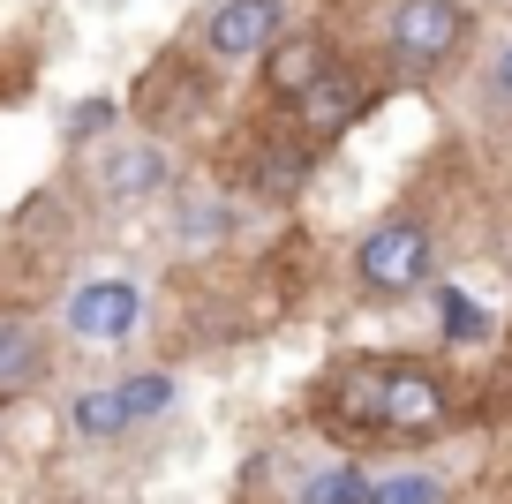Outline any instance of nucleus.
I'll return each instance as SVG.
<instances>
[{"label": "nucleus", "mask_w": 512, "mask_h": 504, "mask_svg": "<svg viewBox=\"0 0 512 504\" xmlns=\"http://www.w3.org/2000/svg\"><path fill=\"white\" fill-rule=\"evenodd\" d=\"M332 76V46L324 38H302V31H287L272 53H264V83H272V98L279 106H302L317 83Z\"/></svg>", "instance_id": "7"}, {"label": "nucleus", "mask_w": 512, "mask_h": 504, "mask_svg": "<svg viewBox=\"0 0 512 504\" xmlns=\"http://www.w3.org/2000/svg\"><path fill=\"white\" fill-rule=\"evenodd\" d=\"M369 98H377V83H362L354 68H339V61H332V76H324L317 91L302 98V106H287V113H294V128H302V143L317 151V143H332L339 128H354V121H362V106H369Z\"/></svg>", "instance_id": "5"}, {"label": "nucleus", "mask_w": 512, "mask_h": 504, "mask_svg": "<svg viewBox=\"0 0 512 504\" xmlns=\"http://www.w3.org/2000/svg\"><path fill=\"white\" fill-rule=\"evenodd\" d=\"M68 422H76V437H91V444H113V437H128V407H121V384H98V392H83L76 407H68Z\"/></svg>", "instance_id": "10"}, {"label": "nucleus", "mask_w": 512, "mask_h": 504, "mask_svg": "<svg viewBox=\"0 0 512 504\" xmlns=\"http://www.w3.org/2000/svg\"><path fill=\"white\" fill-rule=\"evenodd\" d=\"M482 83H490V98H497V106L512 113V38H505V46L490 53V76H482Z\"/></svg>", "instance_id": "15"}, {"label": "nucleus", "mask_w": 512, "mask_h": 504, "mask_svg": "<svg viewBox=\"0 0 512 504\" xmlns=\"http://www.w3.org/2000/svg\"><path fill=\"white\" fill-rule=\"evenodd\" d=\"M46 369V339H38L23 316H0V392H16Z\"/></svg>", "instance_id": "9"}, {"label": "nucleus", "mask_w": 512, "mask_h": 504, "mask_svg": "<svg viewBox=\"0 0 512 504\" xmlns=\"http://www.w3.org/2000/svg\"><path fill=\"white\" fill-rule=\"evenodd\" d=\"M121 407H128V422H159V414L174 407V377H166V369L121 377Z\"/></svg>", "instance_id": "12"}, {"label": "nucleus", "mask_w": 512, "mask_h": 504, "mask_svg": "<svg viewBox=\"0 0 512 504\" xmlns=\"http://www.w3.org/2000/svg\"><path fill=\"white\" fill-rule=\"evenodd\" d=\"M369 504H445V489H437V474H384V482H369Z\"/></svg>", "instance_id": "14"}, {"label": "nucleus", "mask_w": 512, "mask_h": 504, "mask_svg": "<svg viewBox=\"0 0 512 504\" xmlns=\"http://www.w3.org/2000/svg\"><path fill=\"white\" fill-rule=\"evenodd\" d=\"M166 189V151L159 143H121V151L106 158V196H121V204H136V196Z\"/></svg>", "instance_id": "8"}, {"label": "nucleus", "mask_w": 512, "mask_h": 504, "mask_svg": "<svg viewBox=\"0 0 512 504\" xmlns=\"http://www.w3.org/2000/svg\"><path fill=\"white\" fill-rule=\"evenodd\" d=\"M136 316H144V294L128 279H91L68 294V331L76 339H91V347H113V339H128L136 331Z\"/></svg>", "instance_id": "6"}, {"label": "nucleus", "mask_w": 512, "mask_h": 504, "mask_svg": "<svg viewBox=\"0 0 512 504\" xmlns=\"http://www.w3.org/2000/svg\"><path fill=\"white\" fill-rule=\"evenodd\" d=\"M287 38V0H219L204 16V46L211 61H256Z\"/></svg>", "instance_id": "4"}, {"label": "nucleus", "mask_w": 512, "mask_h": 504, "mask_svg": "<svg viewBox=\"0 0 512 504\" xmlns=\"http://www.w3.org/2000/svg\"><path fill=\"white\" fill-rule=\"evenodd\" d=\"M467 23L475 16L460 0H392L384 8V61L400 76H430V68H445L467 46Z\"/></svg>", "instance_id": "2"}, {"label": "nucleus", "mask_w": 512, "mask_h": 504, "mask_svg": "<svg viewBox=\"0 0 512 504\" xmlns=\"http://www.w3.org/2000/svg\"><path fill=\"white\" fill-rule=\"evenodd\" d=\"M437 271V241L422 219H384L369 226L362 241H354V279H362V294H384V301H400L415 294V286H430Z\"/></svg>", "instance_id": "3"}, {"label": "nucleus", "mask_w": 512, "mask_h": 504, "mask_svg": "<svg viewBox=\"0 0 512 504\" xmlns=\"http://www.w3.org/2000/svg\"><path fill=\"white\" fill-rule=\"evenodd\" d=\"M302 504H369V474L354 467V459H339V467H324L317 482L302 489Z\"/></svg>", "instance_id": "13"}, {"label": "nucleus", "mask_w": 512, "mask_h": 504, "mask_svg": "<svg viewBox=\"0 0 512 504\" xmlns=\"http://www.w3.org/2000/svg\"><path fill=\"white\" fill-rule=\"evenodd\" d=\"M452 392L430 362H347L317 384V422L332 437H362V429H392V437H430L445 429Z\"/></svg>", "instance_id": "1"}, {"label": "nucleus", "mask_w": 512, "mask_h": 504, "mask_svg": "<svg viewBox=\"0 0 512 504\" xmlns=\"http://www.w3.org/2000/svg\"><path fill=\"white\" fill-rule=\"evenodd\" d=\"M437 309H445V339L452 347H482V339H490V309H482L475 294H460V286H445V301H437Z\"/></svg>", "instance_id": "11"}]
</instances>
